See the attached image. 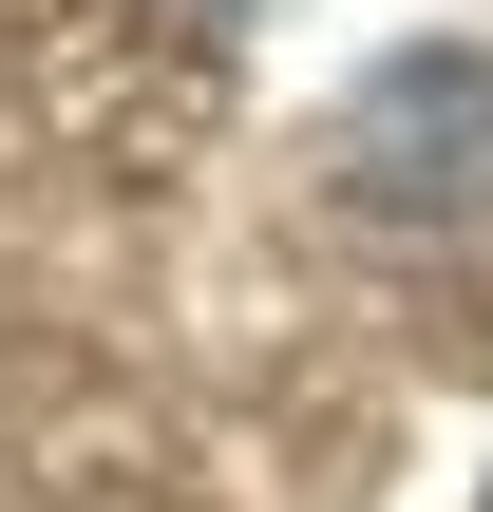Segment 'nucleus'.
I'll return each instance as SVG.
<instances>
[{
	"label": "nucleus",
	"mask_w": 493,
	"mask_h": 512,
	"mask_svg": "<svg viewBox=\"0 0 493 512\" xmlns=\"http://www.w3.org/2000/svg\"><path fill=\"white\" fill-rule=\"evenodd\" d=\"M323 171H342V209L361 228H493V57L475 38H399V57H361L342 76V114H323Z\"/></svg>",
	"instance_id": "obj_1"
}]
</instances>
